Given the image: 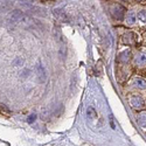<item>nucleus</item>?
<instances>
[{
	"label": "nucleus",
	"mask_w": 146,
	"mask_h": 146,
	"mask_svg": "<svg viewBox=\"0 0 146 146\" xmlns=\"http://www.w3.org/2000/svg\"><path fill=\"white\" fill-rule=\"evenodd\" d=\"M132 86L139 90H144L146 89V80L143 77H135L132 80Z\"/></svg>",
	"instance_id": "nucleus-4"
},
{
	"label": "nucleus",
	"mask_w": 146,
	"mask_h": 146,
	"mask_svg": "<svg viewBox=\"0 0 146 146\" xmlns=\"http://www.w3.org/2000/svg\"><path fill=\"white\" fill-rule=\"evenodd\" d=\"M131 57H132L131 50L126 49V50H124V52L119 53V55H118V61H119V62H123V63H127L129 61L131 60Z\"/></svg>",
	"instance_id": "nucleus-6"
},
{
	"label": "nucleus",
	"mask_w": 146,
	"mask_h": 146,
	"mask_svg": "<svg viewBox=\"0 0 146 146\" xmlns=\"http://www.w3.org/2000/svg\"><path fill=\"white\" fill-rule=\"evenodd\" d=\"M136 119H137L138 125H139L141 129H146V111H140V112H138Z\"/></svg>",
	"instance_id": "nucleus-7"
},
{
	"label": "nucleus",
	"mask_w": 146,
	"mask_h": 146,
	"mask_svg": "<svg viewBox=\"0 0 146 146\" xmlns=\"http://www.w3.org/2000/svg\"><path fill=\"white\" fill-rule=\"evenodd\" d=\"M42 1H47V0H42Z\"/></svg>",
	"instance_id": "nucleus-10"
},
{
	"label": "nucleus",
	"mask_w": 146,
	"mask_h": 146,
	"mask_svg": "<svg viewBox=\"0 0 146 146\" xmlns=\"http://www.w3.org/2000/svg\"><path fill=\"white\" fill-rule=\"evenodd\" d=\"M129 103L133 109H141L145 105V102L143 100V97H140L139 95H132L129 97Z\"/></svg>",
	"instance_id": "nucleus-2"
},
{
	"label": "nucleus",
	"mask_w": 146,
	"mask_h": 146,
	"mask_svg": "<svg viewBox=\"0 0 146 146\" xmlns=\"http://www.w3.org/2000/svg\"><path fill=\"white\" fill-rule=\"evenodd\" d=\"M137 22H139L140 25H146V9L140 8L137 12Z\"/></svg>",
	"instance_id": "nucleus-8"
},
{
	"label": "nucleus",
	"mask_w": 146,
	"mask_h": 146,
	"mask_svg": "<svg viewBox=\"0 0 146 146\" xmlns=\"http://www.w3.org/2000/svg\"><path fill=\"white\" fill-rule=\"evenodd\" d=\"M138 1H143V0H138Z\"/></svg>",
	"instance_id": "nucleus-9"
},
{
	"label": "nucleus",
	"mask_w": 146,
	"mask_h": 146,
	"mask_svg": "<svg viewBox=\"0 0 146 146\" xmlns=\"http://www.w3.org/2000/svg\"><path fill=\"white\" fill-rule=\"evenodd\" d=\"M133 61H135V64L138 66V67H145L146 66V53H138L135 58H133Z\"/></svg>",
	"instance_id": "nucleus-5"
},
{
	"label": "nucleus",
	"mask_w": 146,
	"mask_h": 146,
	"mask_svg": "<svg viewBox=\"0 0 146 146\" xmlns=\"http://www.w3.org/2000/svg\"><path fill=\"white\" fill-rule=\"evenodd\" d=\"M124 21H125V23L127 26H135L137 23V11L133 9V8L126 11Z\"/></svg>",
	"instance_id": "nucleus-3"
},
{
	"label": "nucleus",
	"mask_w": 146,
	"mask_h": 146,
	"mask_svg": "<svg viewBox=\"0 0 146 146\" xmlns=\"http://www.w3.org/2000/svg\"><path fill=\"white\" fill-rule=\"evenodd\" d=\"M110 13L111 15L118 20V21H121L125 19V14H126V8L119 4V3H115V4H111L110 5Z\"/></svg>",
	"instance_id": "nucleus-1"
}]
</instances>
